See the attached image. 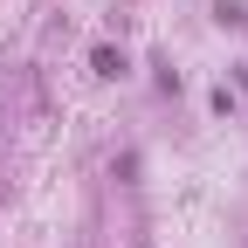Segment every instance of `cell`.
<instances>
[{"label":"cell","instance_id":"1","mask_svg":"<svg viewBox=\"0 0 248 248\" xmlns=\"http://www.w3.org/2000/svg\"><path fill=\"white\" fill-rule=\"evenodd\" d=\"M214 21H221V28H241L248 14H241V0H214Z\"/></svg>","mask_w":248,"mask_h":248},{"label":"cell","instance_id":"2","mask_svg":"<svg viewBox=\"0 0 248 248\" xmlns=\"http://www.w3.org/2000/svg\"><path fill=\"white\" fill-rule=\"evenodd\" d=\"M97 76H124V55L117 48H97Z\"/></svg>","mask_w":248,"mask_h":248},{"label":"cell","instance_id":"3","mask_svg":"<svg viewBox=\"0 0 248 248\" xmlns=\"http://www.w3.org/2000/svg\"><path fill=\"white\" fill-rule=\"evenodd\" d=\"M241 83H248V62H241Z\"/></svg>","mask_w":248,"mask_h":248}]
</instances>
